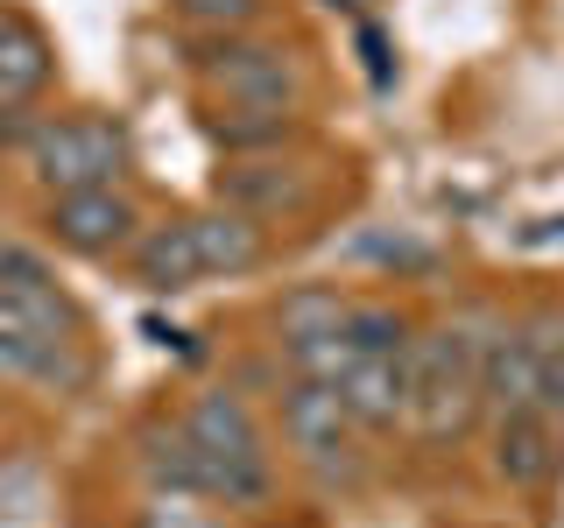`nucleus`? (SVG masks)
Segmentation results:
<instances>
[{
	"mask_svg": "<svg viewBox=\"0 0 564 528\" xmlns=\"http://www.w3.org/2000/svg\"><path fill=\"white\" fill-rule=\"evenodd\" d=\"M176 430L191 437V451H198V472H205V501H226V507H261L269 501V444H261V422L247 416V402L234 387H212L198 395L184 416H176Z\"/></svg>",
	"mask_w": 564,
	"mask_h": 528,
	"instance_id": "nucleus-1",
	"label": "nucleus"
},
{
	"mask_svg": "<svg viewBox=\"0 0 564 528\" xmlns=\"http://www.w3.org/2000/svg\"><path fill=\"white\" fill-rule=\"evenodd\" d=\"M480 331L473 324H437L410 339V416L423 444L466 437V422L480 416Z\"/></svg>",
	"mask_w": 564,
	"mask_h": 528,
	"instance_id": "nucleus-2",
	"label": "nucleus"
},
{
	"mask_svg": "<svg viewBox=\"0 0 564 528\" xmlns=\"http://www.w3.org/2000/svg\"><path fill=\"white\" fill-rule=\"evenodd\" d=\"M198 85L226 106H261V113H296L304 99V70L282 43H261L254 29L247 35H212V50L191 57Z\"/></svg>",
	"mask_w": 564,
	"mask_h": 528,
	"instance_id": "nucleus-3",
	"label": "nucleus"
},
{
	"mask_svg": "<svg viewBox=\"0 0 564 528\" xmlns=\"http://www.w3.org/2000/svg\"><path fill=\"white\" fill-rule=\"evenodd\" d=\"M29 169L50 198H57V190L120 184V169H128V134H120V120H99V113L43 120V128L29 134Z\"/></svg>",
	"mask_w": 564,
	"mask_h": 528,
	"instance_id": "nucleus-4",
	"label": "nucleus"
},
{
	"mask_svg": "<svg viewBox=\"0 0 564 528\" xmlns=\"http://www.w3.org/2000/svg\"><path fill=\"white\" fill-rule=\"evenodd\" d=\"M282 437H290V451L304 458L325 486H352L360 465H367V451H360L367 430L346 416L339 387H325V381H290L282 387Z\"/></svg>",
	"mask_w": 564,
	"mask_h": 528,
	"instance_id": "nucleus-5",
	"label": "nucleus"
},
{
	"mask_svg": "<svg viewBox=\"0 0 564 528\" xmlns=\"http://www.w3.org/2000/svg\"><path fill=\"white\" fill-rule=\"evenodd\" d=\"M557 331H564V317H551V310L487 331V345H480V402L494 416L543 409V352H551Z\"/></svg>",
	"mask_w": 564,
	"mask_h": 528,
	"instance_id": "nucleus-6",
	"label": "nucleus"
},
{
	"mask_svg": "<svg viewBox=\"0 0 564 528\" xmlns=\"http://www.w3.org/2000/svg\"><path fill=\"white\" fill-rule=\"evenodd\" d=\"M50 240L64 254H85V261H113L128 254L134 233H141V211L120 184H99V190H57L50 198Z\"/></svg>",
	"mask_w": 564,
	"mask_h": 528,
	"instance_id": "nucleus-7",
	"label": "nucleus"
},
{
	"mask_svg": "<svg viewBox=\"0 0 564 528\" xmlns=\"http://www.w3.org/2000/svg\"><path fill=\"white\" fill-rule=\"evenodd\" d=\"M332 387H339L346 416L360 422L367 437H381L410 416V352H352L346 374Z\"/></svg>",
	"mask_w": 564,
	"mask_h": 528,
	"instance_id": "nucleus-8",
	"label": "nucleus"
},
{
	"mask_svg": "<svg viewBox=\"0 0 564 528\" xmlns=\"http://www.w3.org/2000/svg\"><path fill=\"white\" fill-rule=\"evenodd\" d=\"M128 275H134L149 296H184V289H198V282H205V261H198V233H191V219L141 226L134 246H128Z\"/></svg>",
	"mask_w": 564,
	"mask_h": 528,
	"instance_id": "nucleus-9",
	"label": "nucleus"
},
{
	"mask_svg": "<svg viewBox=\"0 0 564 528\" xmlns=\"http://www.w3.org/2000/svg\"><path fill=\"white\" fill-rule=\"evenodd\" d=\"M494 472L508 486H543L557 472V416L551 409H508L494 422Z\"/></svg>",
	"mask_w": 564,
	"mask_h": 528,
	"instance_id": "nucleus-10",
	"label": "nucleus"
},
{
	"mask_svg": "<svg viewBox=\"0 0 564 528\" xmlns=\"http://www.w3.org/2000/svg\"><path fill=\"white\" fill-rule=\"evenodd\" d=\"M219 205H234L247 211V219H269V211H304L311 205V184L296 169H282V163H234V169H219Z\"/></svg>",
	"mask_w": 564,
	"mask_h": 528,
	"instance_id": "nucleus-11",
	"label": "nucleus"
},
{
	"mask_svg": "<svg viewBox=\"0 0 564 528\" xmlns=\"http://www.w3.org/2000/svg\"><path fill=\"white\" fill-rule=\"evenodd\" d=\"M191 233H198L205 275H247V268H261V254H269L261 219H247V211H234V205H212L205 219H191Z\"/></svg>",
	"mask_w": 564,
	"mask_h": 528,
	"instance_id": "nucleus-12",
	"label": "nucleus"
},
{
	"mask_svg": "<svg viewBox=\"0 0 564 528\" xmlns=\"http://www.w3.org/2000/svg\"><path fill=\"white\" fill-rule=\"evenodd\" d=\"M43 85H50V43L22 14H0V113H22Z\"/></svg>",
	"mask_w": 564,
	"mask_h": 528,
	"instance_id": "nucleus-13",
	"label": "nucleus"
},
{
	"mask_svg": "<svg viewBox=\"0 0 564 528\" xmlns=\"http://www.w3.org/2000/svg\"><path fill=\"white\" fill-rule=\"evenodd\" d=\"M0 317L14 331H29L35 345H78V304L57 282H22V289H0Z\"/></svg>",
	"mask_w": 564,
	"mask_h": 528,
	"instance_id": "nucleus-14",
	"label": "nucleus"
},
{
	"mask_svg": "<svg viewBox=\"0 0 564 528\" xmlns=\"http://www.w3.org/2000/svg\"><path fill=\"white\" fill-rule=\"evenodd\" d=\"M346 304L352 296L339 289H325V282H304V289H290L275 304V331H282V345H304V339H332V331L346 324Z\"/></svg>",
	"mask_w": 564,
	"mask_h": 528,
	"instance_id": "nucleus-15",
	"label": "nucleus"
},
{
	"mask_svg": "<svg viewBox=\"0 0 564 528\" xmlns=\"http://www.w3.org/2000/svg\"><path fill=\"white\" fill-rule=\"evenodd\" d=\"M205 134L219 141V148H234V155H247V148H282V141H296V120L290 113H261V106H234V113H205Z\"/></svg>",
	"mask_w": 564,
	"mask_h": 528,
	"instance_id": "nucleus-16",
	"label": "nucleus"
},
{
	"mask_svg": "<svg viewBox=\"0 0 564 528\" xmlns=\"http://www.w3.org/2000/svg\"><path fill=\"white\" fill-rule=\"evenodd\" d=\"M346 352H410V317L395 304H346V324H339Z\"/></svg>",
	"mask_w": 564,
	"mask_h": 528,
	"instance_id": "nucleus-17",
	"label": "nucleus"
},
{
	"mask_svg": "<svg viewBox=\"0 0 564 528\" xmlns=\"http://www.w3.org/2000/svg\"><path fill=\"white\" fill-rule=\"evenodd\" d=\"M64 352H78V345H35L29 331H14L8 317H0V381H78V374H64Z\"/></svg>",
	"mask_w": 564,
	"mask_h": 528,
	"instance_id": "nucleus-18",
	"label": "nucleus"
},
{
	"mask_svg": "<svg viewBox=\"0 0 564 528\" xmlns=\"http://www.w3.org/2000/svg\"><path fill=\"white\" fill-rule=\"evenodd\" d=\"M269 0H176V22L198 35H247Z\"/></svg>",
	"mask_w": 564,
	"mask_h": 528,
	"instance_id": "nucleus-19",
	"label": "nucleus"
},
{
	"mask_svg": "<svg viewBox=\"0 0 564 528\" xmlns=\"http://www.w3.org/2000/svg\"><path fill=\"white\" fill-rule=\"evenodd\" d=\"M22 282H57V275H50V261L35 254L29 240L0 233V289H22Z\"/></svg>",
	"mask_w": 564,
	"mask_h": 528,
	"instance_id": "nucleus-20",
	"label": "nucleus"
},
{
	"mask_svg": "<svg viewBox=\"0 0 564 528\" xmlns=\"http://www.w3.org/2000/svg\"><path fill=\"white\" fill-rule=\"evenodd\" d=\"M141 528H219V521H212V507H198V493H155Z\"/></svg>",
	"mask_w": 564,
	"mask_h": 528,
	"instance_id": "nucleus-21",
	"label": "nucleus"
},
{
	"mask_svg": "<svg viewBox=\"0 0 564 528\" xmlns=\"http://www.w3.org/2000/svg\"><path fill=\"white\" fill-rule=\"evenodd\" d=\"M543 409L564 416V331L551 339V352H543Z\"/></svg>",
	"mask_w": 564,
	"mask_h": 528,
	"instance_id": "nucleus-22",
	"label": "nucleus"
},
{
	"mask_svg": "<svg viewBox=\"0 0 564 528\" xmlns=\"http://www.w3.org/2000/svg\"><path fill=\"white\" fill-rule=\"evenodd\" d=\"M325 8H360V0H325Z\"/></svg>",
	"mask_w": 564,
	"mask_h": 528,
	"instance_id": "nucleus-23",
	"label": "nucleus"
}]
</instances>
